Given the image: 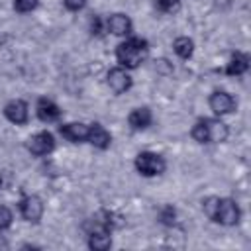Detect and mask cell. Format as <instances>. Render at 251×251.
Wrapping results in <instances>:
<instances>
[{"label": "cell", "instance_id": "1", "mask_svg": "<svg viewBox=\"0 0 251 251\" xmlns=\"http://www.w3.org/2000/svg\"><path fill=\"white\" fill-rule=\"evenodd\" d=\"M116 57H118V63H120L122 67H126V69H135V67H139V63L147 57V41H145V39H139V37L126 39L124 43L118 45Z\"/></svg>", "mask_w": 251, "mask_h": 251}, {"label": "cell", "instance_id": "2", "mask_svg": "<svg viewBox=\"0 0 251 251\" xmlns=\"http://www.w3.org/2000/svg\"><path fill=\"white\" fill-rule=\"evenodd\" d=\"M227 126L222 122V120H210V118H204V120H198L192 127V137L198 141V143H222L227 139Z\"/></svg>", "mask_w": 251, "mask_h": 251}, {"label": "cell", "instance_id": "3", "mask_svg": "<svg viewBox=\"0 0 251 251\" xmlns=\"http://www.w3.org/2000/svg\"><path fill=\"white\" fill-rule=\"evenodd\" d=\"M239 216H241V212H239V206H237L235 200H231V198H218L212 222H218L222 226H235L239 222Z\"/></svg>", "mask_w": 251, "mask_h": 251}, {"label": "cell", "instance_id": "4", "mask_svg": "<svg viewBox=\"0 0 251 251\" xmlns=\"http://www.w3.org/2000/svg\"><path fill=\"white\" fill-rule=\"evenodd\" d=\"M135 169L137 173H141L143 176H157L165 171V159L157 153L151 151H143L135 157Z\"/></svg>", "mask_w": 251, "mask_h": 251}, {"label": "cell", "instance_id": "5", "mask_svg": "<svg viewBox=\"0 0 251 251\" xmlns=\"http://www.w3.org/2000/svg\"><path fill=\"white\" fill-rule=\"evenodd\" d=\"M20 212H22L24 220L37 224V222L41 220V216H43V202H41V198L35 196V194L25 196V198L20 202Z\"/></svg>", "mask_w": 251, "mask_h": 251}, {"label": "cell", "instance_id": "6", "mask_svg": "<svg viewBox=\"0 0 251 251\" xmlns=\"http://www.w3.org/2000/svg\"><path fill=\"white\" fill-rule=\"evenodd\" d=\"M208 104H210L212 112L218 114V116H226V114L233 112V108H235V100L231 98V94H227V92H224V90H216V92L210 96Z\"/></svg>", "mask_w": 251, "mask_h": 251}, {"label": "cell", "instance_id": "7", "mask_svg": "<svg viewBox=\"0 0 251 251\" xmlns=\"http://www.w3.org/2000/svg\"><path fill=\"white\" fill-rule=\"evenodd\" d=\"M53 147H55V137L49 131L35 133L33 137H29V143H27V149L33 155H47L49 151H53Z\"/></svg>", "mask_w": 251, "mask_h": 251}, {"label": "cell", "instance_id": "8", "mask_svg": "<svg viewBox=\"0 0 251 251\" xmlns=\"http://www.w3.org/2000/svg\"><path fill=\"white\" fill-rule=\"evenodd\" d=\"M108 86L116 92V94H122L126 90H129L131 86V76L126 73V69L122 67H116L108 73Z\"/></svg>", "mask_w": 251, "mask_h": 251}, {"label": "cell", "instance_id": "9", "mask_svg": "<svg viewBox=\"0 0 251 251\" xmlns=\"http://www.w3.org/2000/svg\"><path fill=\"white\" fill-rule=\"evenodd\" d=\"M4 116H6L12 124L22 126V124L27 122V104H25L24 100H12V102H8L6 108H4Z\"/></svg>", "mask_w": 251, "mask_h": 251}, {"label": "cell", "instance_id": "10", "mask_svg": "<svg viewBox=\"0 0 251 251\" xmlns=\"http://www.w3.org/2000/svg\"><path fill=\"white\" fill-rule=\"evenodd\" d=\"M106 27L114 35H129L131 33V20L126 14H114L108 18Z\"/></svg>", "mask_w": 251, "mask_h": 251}, {"label": "cell", "instance_id": "11", "mask_svg": "<svg viewBox=\"0 0 251 251\" xmlns=\"http://www.w3.org/2000/svg\"><path fill=\"white\" fill-rule=\"evenodd\" d=\"M59 116H61V110L53 100H49V98H39L37 100V118L41 122L49 124V122L59 120Z\"/></svg>", "mask_w": 251, "mask_h": 251}, {"label": "cell", "instance_id": "12", "mask_svg": "<svg viewBox=\"0 0 251 251\" xmlns=\"http://www.w3.org/2000/svg\"><path fill=\"white\" fill-rule=\"evenodd\" d=\"M86 141L92 143V145L98 147V149H106V147H110V143H112V135H110L100 124H94V126L88 127Z\"/></svg>", "mask_w": 251, "mask_h": 251}, {"label": "cell", "instance_id": "13", "mask_svg": "<svg viewBox=\"0 0 251 251\" xmlns=\"http://www.w3.org/2000/svg\"><path fill=\"white\" fill-rule=\"evenodd\" d=\"M59 131H61V135H63L65 139H69V141H73V143H78V141H84V139H86V135H88V126L75 122V124H65V126H61Z\"/></svg>", "mask_w": 251, "mask_h": 251}, {"label": "cell", "instance_id": "14", "mask_svg": "<svg viewBox=\"0 0 251 251\" xmlns=\"http://www.w3.org/2000/svg\"><path fill=\"white\" fill-rule=\"evenodd\" d=\"M247 69H249V57L245 53H233L226 67V73L231 76H239V75L247 73Z\"/></svg>", "mask_w": 251, "mask_h": 251}, {"label": "cell", "instance_id": "15", "mask_svg": "<svg viewBox=\"0 0 251 251\" xmlns=\"http://www.w3.org/2000/svg\"><path fill=\"white\" fill-rule=\"evenodd\" d=\"M112 245L110 239V231L108 229H98V231H90L88 233V247L94 251H106Z\"/></svg>", "mask_w": 251, "mask_h": 251}, {"label": "cell", "instance_id": "16", "mask_svg": "<svg viewBox=\"0 0 251 251\" xmlns=\"http://www.w3.org/2000/svg\"><path fill=\"white\" fill-rule=\"evenodd\" d=\"M127 122H129V126L133 127V129H145L149 124H151V110L149 108H135L131 114H129V118H127Z\"/></svg>", "mask_w": 251, "mask_h": 251}, {"label": "cell", "instance_id": "17", "mask_svg": "<svg viewBox=\"0 0 251 251\" xmlns=\"http://www.w3.org/2000/svg\"><path fill=\"white\" fill-rule=\"evenodd\" d=\"M173 47H175V53L178 57L188 59L192 55V51H194V41L190 37H176L175 43H173Z\"/></svg>", "mask_w": 251, "mask_h": 251}, {"label": "cell", "instance_id": "18", "mask_svg": "<svg viewBox=\"0 0 251 251\" xmlns=\"http://www.w3.org/2000/svg\"><path fill=\"white\" fill-rule=\"evenodd\" d=\"M37 2H39V0H14V8H16L18 12L25 14V12L35 10V8H37Z\"/></svg>", "mask_w": 251, "mask_h": 251}, {"label": "cell", "instance_id": "19", "mask_svg": "<svg viewBox=\"0 0 251 251\" xmlns=\"http://www.w3.org/2000/svg\"><path fill=\"white\" fill-rule=\"evenodd\" d=\"M216 204H218V196H210V198H206V200H204V206H202V208H204V214H206L210 220L214 218Z\"/></svg>", "mask_w": 251, "mask_h": 251}, {"label": "cell", "instance_id": "20", "mask_svg": "<svg viewBox=\"0 0 251 251\" xmlns=\"http://www.w3.org/2000/svg\"><path fill=\"white\" fill-rule=\"evenodd\" d=\"M175 216H176V212H175L173 206H165V208L161 210V222L167 224V226L175 224Z\"/></svg>", "mask_w": 251, "mask_h": 251}, {"label": "cell", "instance_id": "21", "mask_svg": "<svg viewBox=\"0 0 251 251\" xmlns=\"http://www.w3.org/2000/svg\"><path fill=\"white\" fill-rule=\"evenodd\" d=\"M10 224H12V212H10L8 206H2L0 204V229L8 227Z\"/></svg>", "mask_w": 251, "mask_h": 251}, {"label": "cell", "instance_id": "22", "mask_svg": "<svg viewBox=\"0 0 251 251\" xmlns=\"http://www.w3.org/2000/svg\"><path fill=\"white\" fill-rule=\"evenodd\" d=\"M178 4H180V0H157L159 10H163V12H175L178 8Z\"/></svg>", "mask_w": 251, "mask_h": 251}, {"label": "cell", "instance_id": "23", "mask_svg": "<svg viewBox=\"0 0 251 251\" xmlns=\"http://www.w3.org/2000/svg\"><path fill=\"white\" fill-rule=\"evenodd\" d=\"M63 4H65V8H67V10L76 12V10H82V8H84L86 0H63Z\"/></svg>", "mask_w": 251, "mask_h": 251}, {"label": "cell", "instance_id": "24", "mask_svg": "<svg viewBox=\"0 0 251 251\" xmlns=\"http://www.w3.org/2000/svg\"><path fill=\"white\" fill-rule=\"evenodd\" d=\"M90 29H92V33H94V35H98V33H100V29H102L100 18H94V20H92V24H90Z\"/></svg>", "mask_w": 251, "mask_h": 251}]
</instances>
